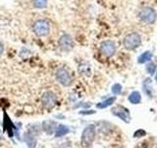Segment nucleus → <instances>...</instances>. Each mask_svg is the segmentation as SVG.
Returning <instances> with one entry per match:
<instances>
[{
  "mask_svg": "<svg viewBox=\"0 0 157 148\" xmlns=\"http://www.w3.org/2000/svg\"><path fill=\"white\" fill-rule=\"evenodd\" d=\"M33 31L37 37L47 36L50 32V24L45 19H40L34 22L33 26Z\"/></svg>",
  "mask_w": 157,
  "mask_h": 148,
  "instance_id": "obj_1",
  "label": "nucleus"
},
{
  "mask_svg": "<svg viewBox=\"0 0 157 148\" xmlns=\"http://www.w3.org/2000/svg\"><path fill=\"white\" fill-rule=\"evenodd\" d=\"M95 138V126L94 125H88L86 126L85 130L82 131V147L87 148L90 147L93 140Z\"/></svg>",
  "mask_w": 157,
  "mask_h": 148,
  "instance_id": "obj_2",
  "label": "nucleus"
},
{
  "mask_svg": "<svg viewBox=\"0 0 157 148\" xmlns=\"http://www.w3.org/2000/svg\"><path fill=\"white\" fill-rule=\"evenodd\" d=\"M139 17L144 23L151 25V24H154V22L156 21L157 14L154 9H152L150 7H144L140 11Z\"/></svg>",
  "mask_w": 157,
  "mask_h": 148,
  "instance_id": "obj_3",
  "label": "nucleus"
},
{
  "mask_svg": "<svg viewBox=\"0 0 157 148\" xmlns=\"http://www.w3.org/2000/svg\"><path fill=\"white\" fill-rule=\"evenodd\" d=\"M141 43V38L136 32L127 35L124 39V47L127 49H135Z\"/></svg>",
  "mask_w": 157,
  "mask_h": 148,
  "instance_id": "obj_4",
  "label": "nucleus"
},
{
  "mask_svg": "<svg viewBox=\"0 0 157 148\" xmlns=\"http://www.w3.org/2000/svg\"><path fill=\"white\" fill-rule=\"evenodd\" d=\"M55 76H56V80L64 87H68L71 85L72 77H71L70 72H69L66 68H64V67L58 68Z\"/></svg>",
  "mask_w": 157,
  "mask_h": 148,
  "instance_id": "obj_5",
  "label": "nucleus"
},
{
  "mask_svg": "<svg viewBox=\"0 0 157 148\" xmlns=\"http://www.w3.org/2000/svg\"><path fill=\"white\" fill-rule=\"evenodd\" d=\"M99 51L104 56L110 57L116 51V44L113 41H110V39H108V41H104V42H102L100 43Z\"/></svg>",
  "mask_w": 157,
  "mask_h": 148,
  "instance_id": "obj_6",
  "label": "nucleus"
},
{
  "mask_svg": "<svg viewBox=\"0 0 157 148\" xmlns=\"http://www.w3.org/2000/svg\"><path fill=\"white\" fill-rule=\"evenodd\" d=\"M41 103L44 108L47 109V110H50V109L55 107L57 104V97L54 93L47 91L41 96Z\"/></svg>",
  "mask_w": 157,
  "mask_h": 148,
  "instance_id": "obj_7",
  "label": "nucleus"
},
{
  "mask_svg": "<svg viewBox=\"0 0 157 148\" xmlns=\"http://www.w3.org/2000/svg\"><path fill=\"white\" fill-rule=\"evenodd\" d=\"M58 44L63 51H70L74 48V41L68 34H63L58 41Z\"/></svg>",
  "mask_w": 157,
  "mask_h": 148,
  "instance_id": "obj_8",
  "label": "nucleus"
},
{
  "mask_svg": "<svg viewBox=\"0 0 157 148\" xmlns=\"http://www.w3.org/2000/svg\"><path fill=\"white\" fill-rule=\"evenodd\" d=\"M112 113H113V115H115L116 117H120L122 121H124L126 122H130V120H131L130 113L126 108L118 106L114 109H112Z\"/></svg>",
  "mask_w": 157,
  "mask_h": 148,
  "instance_id": "obj_9",
  "label": "nucleus"
},
{
  "mask_svg": "<svg viewBox=\"0 0 157 148\" xmlns=\"http://www.w3.org/2000/svg\"><path fill=\"white\" fill-rule=\"evenodd\" d=\"M25 140H26L29 148H34L36 144V139L34 133L31 130H29L27 133H25Z\"/></svg>",
  "mask_w": 157,
  "mask_h": 148,
  "instance_id": "obj_10",
  "label": "nucleus"
},
{
  "mask_svg": "<svg viewBox=\"0 0 157 148\" xmlns=\"http://www.w3.org/2000/svg\"><path fill=\"white\" fill-rule=\"evenodd\" d=\"M13 128H14V125H12L11 121L8 118V116L6 113H4V120H3V130L4 131H8V135L9 136H13Z\"/></svg>",
  "mask_w": 157,
  "mask_h": 148,
  "instance_id": "obj_11",
  "label": "nucleus"
},
{
  "mask_svg": "<svg viewBox=\"0 0 157 148\" xmlns=\"http://www.w3.org/2000/svg\"><path fill=\"white\" fill-rule=\"evenodd\" d=\"M55 126H56V122L53 121H45L42 123V130L46 133H48V134H51Z\"/></svg>",
  "mask_w": 157,
  "mask_h": 148,
  "instance_id": "obj_12",
  "label": "nucleus"
},
{
  "mask_svg": "<svg viewBox=\"0 0 157 148\" xmlns=\"http://www.w3.org/2000/svg\"><path fill=\"white\" fill-rule=\"evenodd\" d=\"M152 58V53L150 51H144V53H141L140 56L137 58V62L142 64V63H145V62H149Z\"/></svg>",
  "mask_w": 157,
  "mask_h": 148,
  "instance_id": "obj_13",
  "label": "nucleus"
},
{
  "mask_svg": "<svg viewBox=\"0 0 157 148\" xmlns=\"http://www.w3.org/2000/svg\"><path fill=\"white\" fill-rule=\"evenodd\" d=\"M128 99H129V101L132 104L136 105V104H139L141 101V95H140V93L139 91H134V92H132L130 94V96Z\"/></svg>",
  "mask_w": 157,
  "mask_h": 148,
  "instance_id": "obj_14",
  "label": "nucleus"
},
{
  "mask_svg": "<svg viewBox=\"0 0 157 148\" xmlns=\"http://www.w3.org/2000/svg\"><path fill=\"white\" fill-rule=\"evenodd\" d=\"M70 131L69 127L67 125H60L57 128H56V131H55V136L56 137H61L66 135L67 133Z\"/></svg>",
  "mask_w": 157,
  "mask_h": 148,
  "instance_id": "obj_15",
  "label": "nucleus"
},
{
  "mask_svg": "<svg viewBox=\"0 0 157 148\" xmlns=\"http://www.w3.org/2000/svg\"><path fill=\"white\" fill-rule=\"evenodd\" d=\"M115 100H116V98H115V97L108 98L107 100L103 101V102H101V103H99V104H97L96 107H97V108H99V109H104V108H106V107L111 106L112 104L115 102Z\"/></svg>",
  "mask_w": 157,
  "mask_h": 148,
  "instance_id": "obj_16",
  "label": "nucleus"
},
{
  "mask_svg": "<svg viewBox=\"0 0 157 148\" xmlns=\"http://www.w3.org/2000/svg\"><path fill=\"white\" fill-rule=\"evenodd\" d=\"M33 5L36 9H44L47 6V0H33Z\"/></svg>",
  "mask_w": 157,
  "mask_h": 148,
  "instance_id": "obj_17",
  "label": "nucleus"
},
{
  "mask_svg": "<svg viewBox=\"0 0 157 148\" xmlns=\"http://www.w3.org/2000/svg\"><path fill=\"white\" fill-rule=\"evenodd\" d=\"M155 70H156V65L153 62H148L146 64V71L148 72L150 75H154Z\"/></svg>",
  "mask_w": 157,
  "mask_h": 148,
  "instance_id": "obj_18",
  "label": "nucleus"
},
{
  "mask_svg": "<svg viewBox=\"0 0 157 148\" xmlns=\"http://www.w3.org/2000/svg\"><path fill=\"white\" fill-rule=\"evenodd\" d=\"M122 91V86L120 84H115V85H113L112 87V93L115 94V95H119Z\"/></svg>",
  "mask_w": 157,
  "mask_h": 148,
  "instance_id": "obj_19",
  "label": "nucleus"
},
{
  "mask_svg": "<svg viewBox=\"0 0 157 148\" xmlns=\"http://www.w3.org/2000/svg\"><path fill=\"white\" fill-rule=\"evenodd\" d=\"M3 52H4V46L2 42H0V56H2Z\"/></svg>",
  "mask_w": 157,
  "mask_h": 148,
  "instance_id": "obj_20",
  "label": "nucleus"
},
{
  "mask_svg": "<svg viewBox=\"0 0 157 148\" xmlns=\"http://www.w3.org/2000/svg\"><path fill=\"white\" fill-rule=\"evenodd\" d=\"M80 113L82 115H90V113H94L93 111H90V112H80Z\"/></svg>",
  "mask_w": 157,
  "mask_h": 148,
  "instance_id": "obj_21",
  "label": "nucleus"
},
{
  "mask_svg": "<svg viewBox=\"0 0 157 148\" xmlns=\"http://www.w3.org/2000/svg\"><path fill=\"white\" fill-rule=\"evenodd\" d=\"M155 80L157 81V73H156V76H155Z\"/></svg>",
  "mask_w": 157,
  "mask_h": 148,
  "instance_id": "obj_22",
  "label": "nucleus"
}]
</instances>
